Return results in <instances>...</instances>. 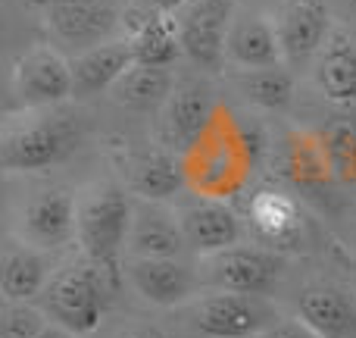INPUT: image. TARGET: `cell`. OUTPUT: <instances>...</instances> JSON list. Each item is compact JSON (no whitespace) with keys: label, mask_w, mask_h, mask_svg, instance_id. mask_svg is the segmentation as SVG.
<instances>
[{"label":"cell","mask_w":356,"mask_h":338,"mask_svg":"<svg viewBox=\"0 0 356 338\" xmlns=\"http://www.w3.org/2000/svg\"><path fill=\"white\" fill-rule=\"evenodd\" d=\"M272 132L257 113L222 100L216 116L194 144L181 154L184 185L191 194L238 201L250 191V182L269 163Z\"/></svg>","instance_id":"obj_1"},{"label":"cell","mask_w":356,"mask_h":338,"mask_svg":"<svg viewBox=\"0 0 356 338\" xmlns=\"http://www.w3.org/2000/svg\"><path fill=\"white\" fill-rule=\"evenodd\" d=\"M85 144V119L72 104L44 110H6L0 125V169L6 178H29L63 167Z\"/></svg>","instance_id":"obj_2"},{"label":"cell","mask_w":356,"mask_h":338,"mask_svg":"<svg viewBox=\"0 0 356 338\" xmlns=\"http://www.w3.org/2000/svg\"><path fill=\"white\" fill-rule=\"evenodd\" d=\"M135 194L119 178H97L79 191L75 216V247L122 282L125 241H129Z\"/></svg>","instance_id":"obj_3"},{"label":"cell","mask_w":356,"mask_h":338,"mask_svg":"<svg viewBox=\"0 0 356 338\" xmlns=\"http://www.w3.org/2000/svg\"><path fill=\"white\" fill-rule=\"evenodd\" d=\"M119 285L122 282L113 272L79 254V257L60 263L38 304L47 310L50 323L69 329L79 338H88L104 326L110 298Z\"/></svg>","instance_id":"obj_4"},{"label":"cell","mask_w":356,"mask_h":338,"mask_svg":"<svg viewBox=\"0 0 356 338\" xmlns=\"http://www.w3.org/2000/svg\"><path fill=\"white\" fill-rule=\"evenodd\" d=\"M22 182V194H13L6 203V232L54 254L75 245L79 191L60 182H44L41 176H29Z\"/></svg>","instance_id":"obj_5"},{"label":"cell","mask_w":356,"mask_h":338,"mask_svg":"<svg viewBox=\"0 0 356 338\" xmlns=\"http://www.w3.org/2000/svg\"><path fill=\"white\" fill-rule=\"evenodd\" d=\"M175 316L184 338H257L288 314L275 298L203 289Z\"/></svg>","instance_id":"obj_6"},{"label":"cell","mask_w":356,"mask_h":338,"mask_svg":"<svg viewBox=\"0 0 356 338\" xmlns=\"http://www.w3.org/2000/svg\"><path fill=\"white\" fill-rule=\"evenodd\" d=\"M294 257L284 251L263 245V241H241L209 257H197L203 289L216 291H238V295H259L275 298L291 279Z\"/></svg>","instance_id":"obj_7"},{"label":"cell","mask_w":356,"mask_h":338,"mask_svg":"<svg viewBox=\"0 0 356 338\" xmlns=\"http://www.w3.org/2000/svg\"><path fill=\"white\" fill-rule=\"evenodd\" d=\"M269 167L275 178L300 197H322L338 182L332 151H328L325 129L291 125L284 132H272Z\"/></svg>","instance_id":"obj_8"},{"label":"cell","mask_w":356,"mask_h":338,"mask_svg":"<svg viewBox=\"0 0 356 338\" xmlns=\"http://www.w3.org/2000/svg\"><path fill=\"white\" fill-rule=\"evenodd\" d=\"M244 220L253 241L275 247L284 254H303L313 245V216L307 210V201L297 197L282 182H269L247 191Z\"/></svg>","instance_id":"obj_9"},{"label":"cell","mask_w":356,"mask_h":338,"mask_svg":"<svg viewBox=\"0 0 356 338\" xmlns=\"http://www.w3.org/2000/svg\"><path fill=\"white\" fill-rule=\"evenodd\" d=\"M44 31L66 56L125 35V0H50Z\"/></svg>","instance_id":"obj_10"},{"label":"cell","mask_w":356,"mask_h":338,"mask_svg":"<svg viewBox=\"0 0 356 338\" xmlns=\"http://www.w3.org/2000/svg\"><path fill=\"white\" fill-rule=\"evenodd\" d=\"M72 104V60L50 41L22 50L10 69L6 110H44Z\"/></svg>","instance_id":"obj_11"},{"label":"cell","mask_w":356,"mask_h":338,"mask_svg":"<svg viewBox=\"0 0 356 338\" xmlns=\"http://www.w3.org/2000/svg\"><path fill=\"white\" fill-rule=\"evenodd\" d=\"M122 285L156 310H181L203 291L194 257H125Z\"/></svg>","instance_id":"obj_12"},{"label":"cell","mask_w":356,"mask_h":338,"mask_svg":"<svg viewBox=\"0 0 356 338\" xmlns=\"http://www.w3.org/2000/svg\"><path fill=\"white\" fill-rule=\"evenodd\" d=\"M222 107L219 91L213 88L209 75H181L175 82L172 94L166 98V104L156 113L154 138L169 148L172 154L181 157L191 144L200 138V132L209 125V119L216 116V110Z\"/></svg>","instance_id":"obj_13"},{"label":"cell","mask_w":356,"mask_h":338,"mask_svg":"<svg viewBox=\"0 0 356 338\" xmlns=\"http://www.w3.org/2000/svg\"><path fill=\"white\" fill-rule=\"evenodd\" d=\"M238 0H191L175 13L181 56L203 75L225 72V38Z\"/></svg>","instance_id":"obj_14"},{"label":"cell","mask_w":356,"mask_h":338,"mask_svg":"<svg viewBox=\"0 0 356 338\" xmlns=\"http://www.w3.org/2000/svg\"><path fill=\"white\" fill-rule=\"evenodd\" d=\"M116 178L144 201H178L188 191L184 185L181 157L163 148L154 135L141 144H119L116 148Z\"/></svg>","instance_id":"obj_15"},{"label":"cell","mask_w":356,"mask_h":338,"mask_svg":"<svg viewBox=\"0 0 356 338\" xmlns=\"http://www.w3.org/2000/svg\"><path fill=\"white\" fill-rule=\"evenodd\" d=\"M181 229L188 238L191 257H209L225 247H234L250 238L247 220L232 201H216V197H200L184 191L175 201Z\"/></svg>","instance_id":"obj_16"},{"label":"cell","mask_w":356,"mask_h":338,"mask_svg":"<svg viewBox=\"0 0 356 338\" xmlns=\"http://www.w3.org/2000/svg\"><path fill=\"white\" fill-rule=\"evenodd\" d=\"M291 316L319 338H356V285L309 279L291 295Z\"/></svg>","instance_id":"obj_17"},{"label":"cell","mask_w":356,"mask_h":338,"mask_svg":"<svg viewBox=\"0 0 356 338\" xmlns=\"http://www.w3.org/2000/svg\"><path fill=\"white\" fill-rule=\"evenodd\" d=\"M222 88L232 94L234 107L257 116H284L297 100V69L288 63L257 69H225Z\"/></svg>","instance_id":"obj_18"},{"label":"cell","mask_w":356,"mask_h":338,"mask_svg":"<svg viewBox=\"0 0 356 338\" xmlns=\"http://www.w3.org/2000/svg\"><path fill=\"white\" fill-rule=\"evenodd\" d=\"M275 25L284 63L291 69H303L316 60L338 22L332 19L328 0H284L275 10Z\"/></svg>","instance_id":"obj_19"},{"label":"cell","mask_w":356,"mask_h":338,"mask_svg":"<svg viewBox=\"0 0 356 338\" xmlns=\"http://www.w3.org/2000/svg\"><path fill=\"white\" fill-rule=\"evenodd\" d=\"M125 257H191L175 201L135 197Z\"/></svg>","instance_id":"obj_20"},{"label":"cell","mask_w":356,"mask_h":338,"mask_svg":"<svg viewBox=\"0 0 356 338\" xmlns=\"http://www.w3.org/2000/svg\"><path fill=\"white\" fill-rule=\"evenodd\" d=\"M284 63L275 13L238 6L225 38V69H257Z\"/></svg>","instance_id":"obj_21"},{"label":"cell","mask_w":356,"mask_h":338,"mask_svg":"<svg viewBox=\"0 0 356 338\" xmlns=\"http://www.w3.org/2000/svg\"><path fill=\"white\" fill-rule=\"evenodd\" d=\"M60 270L54 251L35 247L6 232L0 247V295L3 301H41L54 272Z\"/></svg>","instance_id":"obj_22"},{"label":"cell","mask_w":356,"mask_h":338,"mask_svg":"<svg viewBox=\"0 0 356 338\" xmlns=\"http://www.w3.org/2000/svg\"><path fill=\"white\" fill-rule=\"evenodd\" d=\"M307 69L316 94L325 104L356 107V35L347 25H334V31Z\"/></svg>","instance_id":"obj_23"},{"label":"cell","mask_w":356,"mask_h":338,"mask_svg":"<svg viewBox=\"0 0 356 338\" xmlns=\"http://www.w3.org/2000/svg\"><path fill=\"white\" fill-rule=\"evenodd\" d=\"M69 60H72V104H88L113 91V85L135 63V50H131L129 35H122L91 50H81Z\"/></svg>","instance_id":"obj_24"},{"label":"cell","mask_w":356,"mask_h":338,"mask_svg":"<svg viewBox=\"0 0 356 338\" xmlns=\"http://www.w3.org/2000/svg\"><path fill=\"white\" fill-rule=\"evenodd\" d=\"M175 82H178L175 69L131 63L129 72L113 85V91L106 98L129 113H150V116H156L160 107L166 104V98L172 94Z\"/></svg>","instance_id":"obj_25"},{"label":"cell","mask_w":356,"mask_h":338,"mask_svg":"<svg viewBox=\"0 0 356 338\" xmlns=\"http://www.w3.org/2000/svg\"><path fill=\"white\" fill-rule=\"evenodd\" d=\"M125 35H129L131 50H135V63L175 69V63L184 60V56H181V41H178L175 16L144 19V22L131 25Z\"/></svg>","instance_id":"obj_26"},{"label":"cell","mask_w":356,"mask_h":338,"mask_svg":"<svg viewBox=\"0 0 356 338\" xmlns=\"http://www.w3.org/2000/svg\"><path fill=\"white\" fill-rule=\"evenodd\" d=\"M47 326L50 316L38 301H3L0 307V338H38Z\"/></svg>","instance_id":"obj_27"},{"label":"cell","mask_w":356,"mask_h":338,"mask_svg":"<svg viewBox=\"0 0 356 338\" xmlns=\"http://www.w3.org/2000/svg\"><path fill=\"white\" fill-rule=\"evenodd\" d=\"M325 138L338 182L356 188V119H334L332 125H325Z\"/></svg>","instance_id":"obj_28"},{"label":"cell","mask_w":356,"mask_h":338,"mask_svg":"<svg viewBox=\"0 0 356 338\" xmlns=\"http://www.w3.org/2000/svg\"><path fill=\"white\" fill-rule=\"evenodd\" d=\"M184 3H191V0H125V31L144 19L175 16Z\"/></svg>","instance_id":"obj_29"},{"label":"cell","mask_w":356,"mask_h":338,"mask_svg":"<svg viewBox=\"0 0 356 338\" xmlns=\"http://www.w3.org/2000/svg\"><path fill=\"white\" fill-rule=\"evenodd\" d=\"M334 235H338L341 247L356 260V201L344 203V207L334 213Z\"/></svg>","instance_id":"obj_30"},{"label":"cell","mask_w":356,"mask_h":338,"mask_svg":"<svg viewBox=\"0 0 356 338\" xmlns=\"http://www.w3.org/2000/svg\"><path fill=\"white\" fill-rule=\"evenodd\" d=\"M110 338H172L166 326L160 323H150V320H125L113 329Z\"/></svg>","instance_id":"obj_31"},{"label":"cell","mask_w":356,"mask_h":338,"mask_svg":"<svg viewBox=\"0 0 356 338\" xmlns=\"http://www.w3.org/2000/svg\"><path fill=\"white\" fill-rule=\"evenodd\" d=\"M257 338H319L313 332V329L309 326H303L300 320H297V316H284V320H278L275 326L272 329H266L263 335H257Z\"/></svg>","instance_id":"obj_32"},{"label":"cell","mask_w":356,"mask_h":338,"mask_svg":"<svg viewBox=\"0 0 356 338\" xmlns=\"http://www.w3.org/2000/svg\"><path fill=\"white\" fill-rule=\"evenodd\" d=\"M284 0H238V6H253V10H266V13H275Z\"/></svg>","instance_id":"obj_33"},{"label":"cell","mask_w":356,"mask_h":338,"mask_svg":"<svg viewBox=\"0 0 356 338\" xmlns=\"http://www.w3.org/2000/svg\"><path fill=\"white\" fill-rule=\"evenodd\" d=\"M38 338H79V335L69 332V329H63V326H56V323H50V326L44 329V332L38 335Z\"/></svg>","instance_id":"obj_34"},{"label":"cell","mask_w":356,"mask_h":338,"mask_svg":"<svg viewBox=\"0 0 356 338\" xmlns=\"http://www.w3.org/2000/svg\"><path fill=\"white\" fill-rule=\"evenodd\" d=\"M338 3H341V13H344V16L356 19V0H338Z\"/></svg>","instance_id":"obj_35"},{"label":"cell","mask_w":356,"mask_h":338,"mask_svg":"<svg viewBox=\"0 0 356 338\" xmlns=\"http://www.w3.org/2000/svg\"><path fill=\"white\" fill-rule=\"evenodd\" d=\"M19 3H25V6H38V10H47L50 0H19Z\"/></svg>","instance_id":"obj_36"}]
</instances>
